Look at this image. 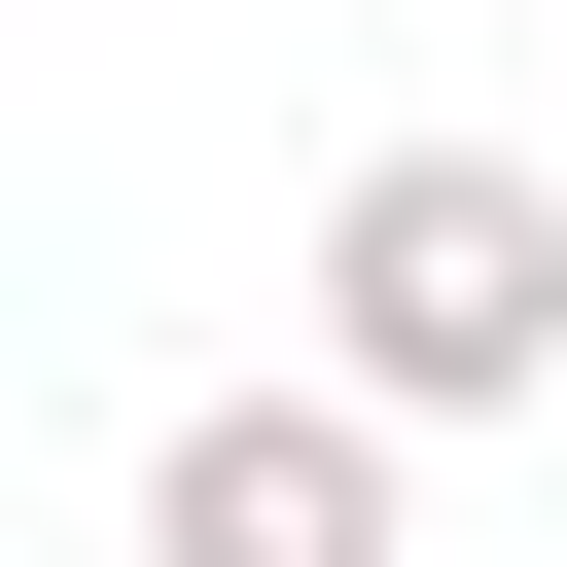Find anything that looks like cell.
Instances as JSON below:
<instances>
[{"mask_svg": "<svg viewBox=\"0 0 567 567\" xmlns=\"http://www.w3.org/2000/svg\"><path fill=\"white\" fill-rule=\"evenodd\" d=\"M284 319H319V390H390V425H532V390H567V177H532V142H354Z\"/></svg>", "mask_w": 567, "mask_h": 567, "instance_id": "obj_1", "label": "cell"}, {"mask_svg": "<svg viewBox=\"0 0 567 567\" xmlns=\"http://www.w3.org/2000/svg\"><path fill=\"white\" fill-rule=\"evenodd\" d=\"M142 567H425V425L390 390H177L142 425Z\"/></svg>", "mask_w": 567, "mask_h": 567, "instance_id": "obj_2", "label": "cell"}]
</instances>
